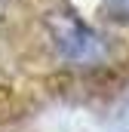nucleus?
I'll use <instances>...</instances> for the list:
<instances>
[{
	"mask_svg": "<svg viewBox=\"0 0 129 132\" xmlns=\"http://www.w3.org/2000/svg\"><path fill=\"white\" fill-rule=\"evenodd\" d=\"M59 43H62V52L71 59H92L95 52H101L98 40L83 28H71V31L59 34Z\"/></svg>",
	"mask_w": 129,
	"mask_h": 132,
	"instance_id": "f257e3e1",
	"label": "nucleus"
},
{
	"mask_svg": "<svg viewBox=\"0 0 129 132\" xmlns=\"http://www.w3.org/2000/svg\"><path fill=\"white\" fill-rule=\"evenodd\" d=\"M114 6H117L120 12H126V15H129V0H114Z\"/></svg>",
	"mask_w": 129,
	"mask_h": 132,
	"instance_id": "f03ea898",
	"label": "nucleus"
}]
</instances>
